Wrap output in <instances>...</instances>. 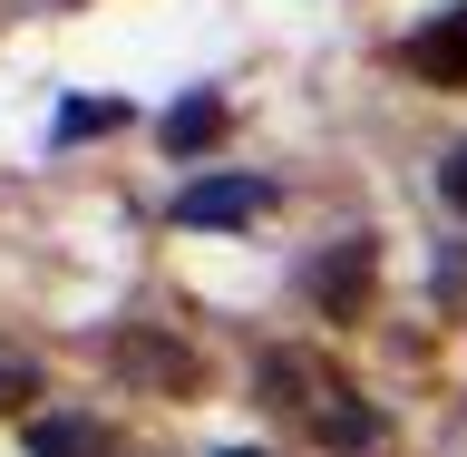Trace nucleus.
<instances>
[{
    "label": "nucleus",
    "instance_id": "1",
    "mask_svg": "<svg viewBox=\"0 0 467 457\" xmlns=\"http://www.w3.org/2000/svg\"><path fill=\"white\" fill-rule=\"evenodd\" d=\"M263 400L283 409L302 438H321V448H341V457H360L379 438V409L350 389V370H331V350H302V341L273 350L263 360Z\"/></svg>",
    "mask_w": 467,
    "mask_h": 457
},
{
    "label": "nucleus",
    "instance_id": "2",
    "mask_svg": "<svg viewBox=\"0 0 467 457\" xmlns=\"http://www.w3.org/2000/svg\"><path fill=\"white\" fill-rule=\"evenodd\" d=\"M117 370L137 379V389H204V360L195 341H175V331H117Z\"/></svg>",
    "mask_w": 467,
    "mask_h": 457
},
{
    "label": "nucleus",
    "instance_id": "3",
    "mask_svg": "<svg viewBox=\"0 0 467 457\" xmlns=\"http://www.w3.org/2000/svg\"><path fill=\"white\" fill-rule=\"evenodd\" d=\"M263 204H273V185H263V175H204V185H185V195H175V224H254Z\"/></svg>",
    "mask_w": 467,
    "mask_h": 457
},
{
    "label": "nucleus",
    "instance_id": "4",
    "mask_svg": "<svg viewBox=\"0 0 467 457\" xmlns=\"http://www.w3.org/2000/svg\"><path fill=\"white\" fill-rule=\"evenodd\" d=\"M29 457H117V429L98 409H39L29 419Z\"/></svg>",
    "mask_w": 467,
    "mask_h": 457
},
{
    "label": "nucleus",
    "instance_id": "5",
    "mask_svg": "<svg viewBox=\"0 0 467 457\" xmlns=\"http://www.w3.org/2000/svg\"><path fill=\"white\" fill-rule=\"evenodd\" d=\"M302 292H312L321 312H360V302H370V244H331V254L312 263V273H302Z\"/></svg>",
    "mask_w": 467,
    "mask_h": 457
},
{
    "label": "nucleus",
    "instance_id": "6",
    "mask_svg": "<svg viewBox=\"0 0 467 457\" xmlns=\"http://www.w3.org/2000/svg\"><path fill=\"white\" fill-rule=\"evenodd\" d=\"M409 68L438 88H467V10H438V20L409 29Z\"/></svg>",
    "mask_w": 467,
    "mask_h": 457
},
{
    "label": "nucleus",
    "instance_id": "7",
    "mask_svg": "<svg viewBox=\"0 0 467 457\" xmlns=\"http://www.w3.org/2000/svg\"><path fill=\"white\" fill-rule=\"evenodd\" d=\"M166 156H204V146L224 137V98H185V108H166Z\"/></svg>",
    "mask_w": 467,
    "mask_h": 457
},
{
    "label": "nucleus",
    "instance_id": "8",
    "mask_svg": "<svg viewBox=\"0 0 467 457\" xmlns=\"http://www.w3.org/2000/svg\"><path fill=\"white\" fill-rule=\"evenodd\" d=\"M108 127H127V98H68V108H58V146L108 137Z\"/></svg>",
    "mask_w": 467,
    "mask_h": 457
},
{
    "label": "nucleus",
    "instance_id": "9",
    "mask_svg": "<svg viewBox=\"0 0 467 457\" xmlns=\"http://www.w3.org/2000/svg\"><path fill=\"white\" fill-rule=\"evenodd\" d=\"M29 389H39V370H29L20 350H0V409H20V400H29Z\"/></svg>",
    "mask_w": 467,
    "mask_h": 457
},
{
    "label": "nucleus",
    "instance_id": "10",
    "mask_svg": "<svg viewBox=\"0 0 467 457\" xmlns=\"http://www.w3.org/2000/svg\"><path fill=\"white\" fill-rule=\"evenodd\" d=\"M438 185H448V204H458V214H467V146H458V156H448V166H438Z\"/></svg>",
    "mask_w": 467,
    "mask_h": 457
},
{
    "label": "nucleus",
    "instance_id": "11",
    "mask_svg": "<svg viewBox=\"0 0 467 457\" xmlns=\"http://www.w3.org/2000/svg\"><path fill=\"white\" fill-rule=\"evenodd\" d=\"M224 457H254V448H224Z\"/></svg>",
    "mask_w": 467,
    "mask_h": 457
}]
</instances>
